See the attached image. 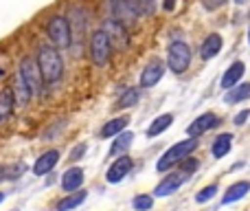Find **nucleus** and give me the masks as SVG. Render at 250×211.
Here are the masks:
<instances>
[{"instance_id": "36", "label": "nucleus", "mask_w": 250, "mask_h": 211, "mask_svg": "<svg viewBox=\"0 0 250 211\" xmlns=\"http://www.w3.org/2000/svg\"><path fill=\"white\" fill-rule=\"evenodd\" d=\"M237 2H239V4H244V2H246V0H237Z\"/></svg>"}, {"instance_id": "32", "label": "nucleus", "mask_w": 250, "mask_h": 211, "mask_svg": "<svg viewBox=\"0 0 250 211\" xmlns=\"http://www.w3.org/2000/svg\"><path fill=\"white\" fill-rule=\"evenodd\" d=\"M202 4H204V9H208V11H215V9L224 7L226 0H202Z\"/></svg>"}, {"instance_id": "35", "label": "nucleus", "mask_w": 250, "mask_h": 211, "mask_svg": "<svg viewBox=\"0 0 250 211\" xmlns=\"http://www.w3.org/2000/svg\"><path fill=\"white\" fill-rule=\"evenodd\" d=\"M2 200H4V194H2V191H0V203H2Z\"/></svg>"}, {"instance_id": "11", "label": "nucleus", "mask_w": 250, "mask_h": 211, "mask_svg": "<svg viewBox=\"0 0 250 211\" xmlns=\"http://www.w3.org/2000/svg\"><path fill=\"white\" fill-rule=\"evenodd\" d=\"M60 163V152L57 150H48V152H44L42 156H40L38 161H35V165H33V174L35 176H44V174H48L55 165Z\"/></svg>"}, {"instance_id": "21", "label": "nucleus", "mask_w": 250, "mask_h": 211, "mask_svg": "<svg viewBox=\"0 0 250 211\" xmlns=\"http://www.w3.org/2000/svg\"><path fill=\"white\" fill-rule=\"evenodd\" d=\"M134 141V134L132 132H123L117 137V141L112 143V147H110V156H123L125 152L129 150V145H132Z\"/></svg>"}, {"instance_id": "37", "label": "nucleus", "mask_w": 250, "mask_h": 211, "mask_svg": "<svg viewBox=\"0 0 250 211\" xmlns=\"http://www.w3.org/2000/svg\"><path fill=\"white\" fill-rule=\"evenodd\" d=\"M248 42H250V29H248Z\"/></svg>"}, {"instance_id": "13", "label": "nucleus", "mask_w": 250, "mask_h": 211, "mask_svg": "<svg viewBox=\"0 0 250 211\" xmlns=\"http://www.w3.org/2000/svg\"><path fill=\"white\" fill-rule=\"evenodd\" d=\"M13 108H16L13 88H4V91H0V125H4L9 121V117L13 115Z\"/></svg>"}, {"instance_id": "8", "label": "nucleus", "mask_w": 250, "mask_h": 211, "mask_svg": "<svg viewBox=\"0 0 250 211\" xmlns=\"http://www.w3.org/2000/svg\"><path fill=\"white\" fill-rule=\"evenodd\" d=\"M187 174H182V172H178V174H169V176H165L163 181L156 185V189H154V196H158V198H165V196H171L173 191H178L182 187V183L187 181Z\"/></svg>"}, {"instance_id": "10", "label": "nucleus", "mask_w": 250, "mask_h": 211, "mask_svg": "<svg viewBox=\"0 0 250 211\" xmlns=\"http://www.w3.org/2000/svg\"><path fill=\"white\" fill-rule=\"evenodd\" d=\"M165 75L163 62H151L145 66V70L141 73V88H151L160 82V77Z\"/></svg>"}, {"instance_id": "28", "label": "nucleus", "mask_w": 250, "mask_h": 211, "mask_svg": "<svg viewBox=\"0 0 250 211\" xmlns=\"http://www.w3.org/2000/svg\"><path fill=\"white\" fill-rule=\"evenodd\" d=\"M134 7H136L138 16H151L156 11V2L154 0H132Z\"/></svg>"}, {"instance_id": "6", "label": "nucleus", "mask_w": 250, "mask_h": 211, "mask_svg": "<svg viewBox=\"0 0 250 211\" xmlns=\"http://www.w3.org/2000/svg\"><path fill=\"white\" fill-rule=\"evenodd\" d=\"M110 53H112V42H110L108 33L104 29L95 31L90 35V57L97 66H105L110 60Z\"/></svg>"}, {"instance_id": "23", "label": "nucleus", "mask_w": 250, "mask_h": 211, "mask_svg": "<svg viewBox=\"0 0 250 211\" xmlns=\"http://www.w3.org/2000/svg\"><path fill=\"white\" fill-rule=\"evenodd\" d=\"M127 123H129L127 117H117V119L108 121V123L104 125V130H101V137H117V134L123 132Z\"/></svg>"}, {"instance_id": "15", "label": "nucleus", "mask_w": 250, "mask_h": 211, "mask_svg": "<svg viewBox=\"0 0 250 211\" xmlns=\"http://www.w3.org/2000/svg\"><path fill=\"white\" fill-rule=\"evenodd\" d=\"M244 73H246V66H244V62H233V64L229 66V70L224 73V77H222V88H233L237 86V82L244 77Z\"/></svg>"}, {"instance_id": "7", "label": "nucleus", "mask_w": 250, "mask_h": 211, "mask_svg": "<svg viewBox=\"0 0 250 211\" xmlns=\"http://www.w3.org/2000/svg\"><path fill=\"white\" fill-rule=\"evenodd\" d=\"M110 11H112L114 20L121 22L123 26H132L138 18V11L132 0H110Z\"/></svg>"}, {"instance_id": "33", "label": "nucleus", "mask_w": 250, "mask_h": 211, "mask_svg": "<svg viewBox=\"0 0 250 211\" xmlns=\"http://www.w3.org/2000/svg\"><path fill=\"white\" fill-rule=\"evenodd\" d=\"M248 117H250V110H242L237 117H235V125H244L248 121Z\"/></svg>"}, {"instance_id": "5", "label": "nucleus", "mask_w": 250, "mask_h": 211, "mask_svg": "<svg viewBox=\"0 0 250 211\" xmlns=\"http://www.w3.org/2000/svg\"><path fill=\"white\" fill-rule=\"evenodd\" d=\"M191 64V48L185 42H171L167 51V66L173 73H185Z\"/></svg>"}, {"instance_id": "25", "label": "nucleus", "mask_w": 250, "mask_h": 211, "mask_svg": "<svg viewBox=\"0 0 250 211\" xmlns=\"http://www.w3.org/2000/svg\"><path fill=\"white\" fill-rule=\"evenodd\" d=\"M13 95H16V106H22V108H24V106L31 101V93H29V88L24 86V82H22L20 77H18V79H16V84H13Z\"/></svg>"}, {"instance_id": "26", "label": "nucleus", "mask_w": 250, "mask_h": 211, "mask_svg": "<svg viewBox=\"0 0 250 211\" xmlns=\"http://www.w3.org/2000/svg\"><path fill=\"white\" fill-rule=\"evenodd\" d=\"M136 101H138V91H136V88H127V91H123V95L117 99L114 108H117V110L132 108V106H136Z\"/></svg>"}, {"instance_id": "20", "label": "nucleus", "mask_w": 250, "mask_h": 211, "mask_svg": "<svg viewBox=\"0 0 250 211\" xmlns=\"http://www.w3.org/2000/svg\"><path fill=\"white\" fill-rule=\"evenodd\" d=\"M250 99V84H242V86H233L229 88V93L224 95L226 104H239V101Z\"/></svg>"}, {"instance_id": "17", "label": "nucleus", "mask_w": 250, "mask_h": 211, "mask_svg": "<svg viewBox=\"0 0 250 211\" xmlns=\"http://www.w3.org/2000/svg\"><path fill=\"white\" fill-rule=\"evenodd\" d=\"M220 48H222V35L211 33V35H207V40L202 42L200 53H202L204 60H211V57H215L217 53H220Z\"/></svg>"}, {"instance_id": "1", "label": "nucleus", "mask_w": 250, "mask_h": 211, "mask_svg": "<svg viewBox=\"0 0 250 211\" xmlns=\"http://www.w3.org/2000/svg\"><path fill=\"white\" fill-rule=\"evenodd\" d=\"M35 62H38L42 79L46 84H55L62 79V75H64V60H62L60 51L55 47H40Z\"/></svg>"}, {"instance_id": "30", "label": "nucleus", "mask_w": 250, "mask_h": 211, "mask_svg": "<svg viewBox=\"0 0 250 211\" xmlns=\"http://www.w3.org/2000/svg\"><path fill=\"white\" fill-rule=\"evenodd\" d=\"M195 169H198V161H195V159H189V156H187V159L180 161V172L182 174H187V176H189V174L195 172Z\"/></svg>"}, {"instance_id": "3", "label": "nucleus", "mask_w": 250, "mask_h": 211, "mask_svg": "<svg viewBox=\"0 0 250 211\" xmlns=\"http://www.w3.org/2000/svg\"><path fill=\"white\" fill-rule=\"evenodd\" d=\"M20 79L24 82V86L29 88L31 97H38L40 93H42L44 79H42V73H40L38 62H35L31 55H26L20 60Z\"/></svg>"}, {"instance_id": "14", "label": "nucleus", "mask_w": 250, "mask_h": 211, "mask_svg": "<svg viewBox=\"0 0 250 211\" xmlns=\"http://www.w3.org/2000/svg\"><path fill=\"white\" fill-rule=\"evenodd\" d=\"M104 31L108 33L110 42H117L119 47H125L127 44V35H125V26L121 22H117L114 18H110V20H105L104 24Z\"/></svg>"}, {"instance_id": "22", "label": "nucleus", "mask_w": 250, "mask_h": 211, "mask_svg": "<svg viewBox=\"0 0 250 211\" xmlns=\"http://www.w3.org/2000/svg\"><path fill=\"white\" fill-rule=\"evenodd\" d=\"M230 145H233V137H230V134H220V137L213 141V147H211L213 156H215V159L226 156L230 152Z\"/></svg>"}, {"instance_id": "2", "label": "nucleus", "mask_w": 250, "mask_h": 211, "mask_svg": "<svg viewBox=\"0 0 250 211\" xmlns=\"http://www.w3.org/2000/svg\"><path fill=\"white\" fill-rule=\"evenodd\" d=\"M46 35L55 48H66L73 42V31L64 16H53L46 24Z\"/></svg>"}, {"instance_id": "24", "label": "nucleus", "mask_w": 250, "mask_h": 211, "mask_svg": "<svg viewBox=\"0 0 250 211\" xmlns=\"http://www.w3.org/2000/svg\"><path fill=\"white\" fill-rule=\"evenodd\" d=\"M171 121H173L171 115H160V117H156V119L151 121V125L147 128V137H158L160 132H165V130L171 125Z\"/></svg>"}, {"instance_id": "4", "label": "nucleus", "mask_w": 250, "mask_h": 211, "mask_svg": "<svg viewBox=\"0 0 250 211\" xmlns=\"http://www.w3.org/2000/svg\"><path fill=\"white\" fill-rule=\"evenodd\" d=\"M198 147V141H195L193 137L191 139H187V141H180V143H176V145H171L167 152L163 154V159L156 163V167H158V172H165V169H169V167H173L176 163H180L182 159H187V156L191 154V152Z\"/></svg>"}, {"instance_id": "31", "label": "nucleus", "mask_w": 250, "mask_h": 211, "mask_svg": "<svg viewBox=\"0 0 250 211\" xmlns=\"http://www.w3.org/2000/svg\"><path fill=\"white\" fill-rule=\"evenodd\" d=\"M86 150H88V147H86V143H79L77 147H73V152H70L68 161H79L83 154H86Z\"/></svg>"}, {"instance_id": "38", "label": "nucleus", "mask_w": 250, "mask_h": 211, "mask_svg": "<svg viewBox=\"0 0 250 211\" xmlns=\"http://www.w3.org/2000/svg\"><path fill=\"white\" fill-rule=\"evenodd\" d=\"M2 75H4V73H2V69H0V77H2Z\"/></svg>"}, {"instance_id": "27", "label": "nucleus", "mask_w": 250, "mask_h": 211, "mask_svg": "<svg viewBox=\"0 0 250 211\" xmlns=\"http://www.w3.org/2000/svg\"><path fill=\"white\" fill-rule=\"evenodd\" d=\"M132 207L136 211H147V209L154 207V198H151V196H147V194H138L136 198L132 200Z\"/></svg>"}, {"instance_id": "19", "label": "nucleus", "mask_w": 250, "mask_h": 211, "mask_svg": "<svg viewBox=\"0 0 250 211\" xmlns=\"http://www.w3.org/2000/svg\"><path fill=\"white\" fill-rule=\"evenodd\" d=\"M86 191H75V194H68L66 198H62L60 203H57V211H73V209H77L79 205L86 200Z\"/></svg>"}, {"instance_id": "29", "label": "nucleus", "mask_w": 250, "mask_h": 211, "mask_svg": "<svg viewBox=\"0 0 250 211\" xmlns=\"http://www.w3.org/2000/svg\"><path fill=\"white\" fill-rule=\"evenodd\" d=\"M215 194H217V185H208V187H204L198 196H195V200H198V203H208Z\"/></svg>"}, {"instance_id": "12", "label": "nucleus", "mask_w": 250, "mask_h": 211, "mask_svg": "<svg viewBox=\"0 0 250 211\" xmlns=\"http://www.w3.org/2000/svg\"><path fill=\"white\" fill-rule=\"evenodd\" d=\"M215 125H217V117L213 115V112H204V115H200L198 119L189 125L187 132H189V137H200V134H204L207 130L215 128Z\"/></svg>"}, {"instance_id": "34", "label": "nucleus", "mask_w": 250, "mask_h": 211, "mask_svg": "<svg viewBox=\"0 0 250 211\" xmlns=\"http://www.w3.org/2000/svg\"><path fill=\"white\" fill-rule=\"evenodd\" d=\"M165 9H167V11H171V9H173V0H167V2H165Z\"/></svg>"}, {"instance_id": "9", "label": "nucleus", "mask_w": 250, "mask_h": 211, "mask_svg": "<svg viewBox=\"0 0 250 211\" xmlns=\"http://www.w3.org/2000/svg\"><path fill=\"white\" fill-rule=\"evenodd\" d=\"M129 169H132V159L123 154L121 159H117L112 165H110L108 174H105V181L108 183H121L123 178L129 174Z\"/></svg>"}, {"instance_id": "16", "label": "nucleus", "mask_w": 250, "mask_h": 211, "mask_svg": "<svg viewBox=\"0 0 250 211\" xmlns=\"http://www.w3.org/2000/svg\"><path fill=\"white\" fill-rule=\"evenodd\" d=\"M83 183V169L82 167H70L62 176V187L64 191H77Z\"/></svg>"}, {"instance_id": "18", "label": "nucleus", "mask_w": 250, "mask_h": 211, "mask_svg": "<svg viewBox=\"0 0 250 211\" xmlns=\"http://www.w3.org/2000/svg\"><path fill=\"white\" fill-rule=\"evenodd\" d=\"M250 191V183L248 181H242V183H235V185L229 187V191L224 194V205H230L235 200H242Z\"/></svg>"}]
</instances>
